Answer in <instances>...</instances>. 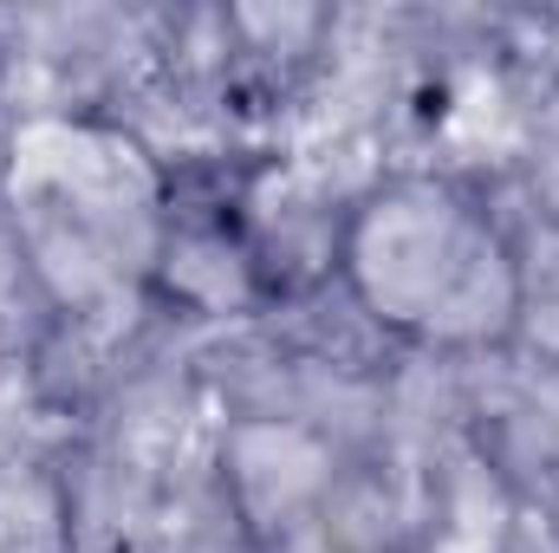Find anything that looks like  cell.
I'll return each instance as SVG.
<instances>
[{"mask_svg":"<svg viewBox=\"0 0 559 553\" xmlns=\"http://www.w3.org/2000/svg\"><path fill=\"white\" fill-rule=\"evenodd\" d=\"M365 313L417 345H488L521 319V268L475 196L442 176L378 183L338 235Z\"/></svg>","mask_w":559,"mask_h":553,"instance_id":"1","label":"cell"}]
</instances>
